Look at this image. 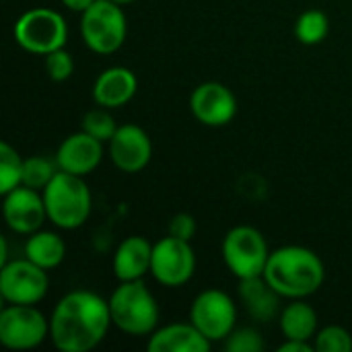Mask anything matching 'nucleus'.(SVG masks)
<instances>
[{
  "mask_svg": "<svg viewBox=\"0 0 352 352\" xmlns=\"http://www.w3.org/2000/svg\"><path fill=\"white\" fill-rule=\"evenodd\" d=\"M111 322L109 301L101 295L78 289L66 293L50 318V338L62 352H89L103 342Z\"/></svg>",
  "mask_w": 352,
  "mask_h": 352,
  "instance_id": "obj_1",
  "label": "nucleus"
},
{
  "mask_svg": "<svg viewBox=\"0 0 352 352\" xmlns=\"http://www.w3.org/2000/svg\"><path fill=\"white\" fill-rule=\"evenodd\" d=\"M50 336V320L35 305H10L0 311V344L8 351H31Z\"/></svg>",
  "mask_w": 352,
  "mask_h": 352,
  "instance_id": "obj_8",
  "label": "nucleus"
},
{
  "mask_svg": "<svg viewBox=\"0 0 352 352\" xmlns=\"http://www.w3.org/2000/svg\"><path fill=\"white\" fill-rule=\"evenodd\" d=\"M196 272V254L192 241H184L177 237H163L153 243V262L151 274L153 278L169 289L184 287Z\"/></svg>",
  "mask_w": 352,
  "mask_h": 352,
  "instance_id": "obj_11",
  "label": "nucleus"
},
{
  "mask_svg": "<svg viewBox=\"0 0 352 352\" xmlns=\"http://www.w3.org/2000/svg\"><path fill=\"white\" fill-rule=\"evenodd\" d=\"M101 161H103V142L93 138L85 130L66 136L56 153L58 169L80 177L93 173Z\"/></svg>",
  "mask_w": 352,
  "mask_h": 352,
  "instance_id": "obj_15",
  "label": "nucleus"
},
{
  "mask_svg": "<svg viewBox=\"0 0 352 352\" xmlns=\"http://www.w3.org/2000/svg\"><path fill=\"white\" fill-rule=\"evenodd\" d=\"M41 194H43L47 219L56 227L74 231L89 221L93 208V196L85 177L58 171Z\"/></svg>",
  "mask_w": 352,
  "mask_h": 352,
  "instance_id": "obj_4",
  "label": "nucleus"
},
{
  "mask_svg": "<svg viewBox=\"0 0 352 352\" xmlns=\"http://www.w3.org/2000/svg\"><path fill=\"white\" fill-rule=\"evenodd\" d=\"M25 159L8 142H0V194H8L23 182Z\"/></svg>",
  "mask_w": 352,
  "mask_h": 352,
  "instance_id": "obj_23",
  "label": "nucleus"
},
{
  "mask_svg": "<svg viewBox=\"0 0 352 352\" xmlns=\"http://www.w3.org/2000/svg\"><path fill=\"white\" fill-rule=\"evenodd\" d=\"M223 262L237 280L264 276L270 248L262 231L250 225H237L223 239Z\"/></svg>",
  "mask_w": 352,
  "mask_h": 352,
  "instance_id": "obj_6",
  "label": "nucleus"
},
{
  "mask_svg": "<svg viewBox=\"0 0 352 352\" xmlns=\"http://www.w3.org/2000/svg\"><path fill=\"white\" fill-rule=\"evenodd\" d=\"M118 128L120 126L116 124L111 109L101 107V105L89 109L80 120V130H85L87 134H91L93 138H97L101 142H109L113 138V134L118 132Z\"/></svg>",
  "mask_w": 352,
  "mask_h": 352,
  "instance_id": "obj_24",
  "label": "nucleus"
},
{
  "mask_svg": "<svg viewBox=\"0 0 352 352\" xmlns=\"http://www.w3.org/2000/svg\"><path fill=\"white\" fill-rule=\"evenodd\" d=\"M80 35L91 52L101 56L116 54L128 35V19L122 4L95 0L85 12H80Z\"/></svg>",
  "mask_w": 352,
  "mask_h": 352,
  "instance_id": "obj_5",
  "label": "nucleus"
},
{
  "mask_svg": "<svg viewBox=\"0 0 352 352\" xmlns=\"http://www.w3.org/2000/svg\"><path fill=\"white\" fill-rule=\"evenodd\" d=\"M190 322L210 342H223L237 328V305L229 293L221 289H206L192 301Z\"/></svg>",
  "mask_w": 352,
  "mask_h": 352,
  "instance_id": "obj_9",
  "label": "nucleus"
},
{
  "mask_svg": "<svg viewBox=\"0 0 352 352\" xmlns=\"http://www.w3.org/2000/svg\"><path fill=\"white\" fill-rule=\"evenodd\" d=\"M50 289L47 270L31 260L4 262L0 270V295L10 305H37Z\"/></svg>",
  "mask_w": 352,
  "mask_h": 352,
  "instance_id": "obj_10",
  "label": "nucleus"
},
{
  "mask_svg": "<svg viewBox=\"0 0 352 352\" xmlns=\"http://www.w3.org/2000/svg\"><path fill=\"white\" fill-rule=\"evenodd\" d=\"M14 41L29 54L47 56L62 50L68 41V25L64 16L45 6L23 12L12 27Z\"/></svg>",
  "mask_w": 352,
  "mask_h": 352,
  "instance_id": "obj_7",
  "label": "nucleus"
},
{
  "mask_svg": "<svg viewBox=\"0 0 352 352\" xmlns=\"http://www.w3.org/2000/svg\"><path fill=\"white\" fill-rule=\"evenodd\" d=\"M196 231H198V223L190 212H177L169 221V227H167V235L184 239V241H192Z\"/></svg>",
  "mask_w": 352,
  "mask_h": 352,
  "instance_id": "obj_29",
  "label": "nucleus"
},
{
  "mask_svg": "<svg viewBox=\"0 0 352 352\" xmlns=\"http://www.w3.org/2000/svg\"><path fill=\"white\" fill-rule=\"evenodd\" d=\"M212 342L192 324H167L157 328L146 349L148 352H208Z\"/></svg>",
  "mask_w": 352,
  "mask_h": 352,
  "instance_id": "obj_18",
  "label": "nucleus"
},
{
  "mask_svg": "<svg viewBox=\"0 0 352 352\" xmlns=\"http://www.w3.org/2000/svg\"><path fill=\"white\" fill-rule=\"evenodd\" d=\"M190 111L200 124L208 128H223L233 122L237 113V99L227 85L206 80L192 91Z\"/></svg>",
  "mask_w": 352,
  "mask_h": 352,
  "instance_id": "obj_12",
  "label": "nucleus"
},
{
  "mask_svg": "<svg viewBox=\"0 0 352 352\" xmlns=\"http://www.w3.org/2000/svg\"><path fill=\"white\" fill-rule=\"evenodd\" d=\"M2 212L8 229L19 235H31L39 231L47 219L43 194L27 186H19L4 194Z\"/></svg>",
  "mask_w": 352,
  "mask_h": 352,
  "instance_id": "obj_14",
  "label": "nucleus"
},
{
  "mask_svg": "<svg viewBox=\"0 0 352 352\" xmlns=\"http://www.w3.org/2000/svg\"><path fill=\"white\" fill-rule=\"evenodd\" d=\"M330 33V19L324 10L311 8L299 14L295 23V37L303 45H318Z\"/></svg>",
  "mask_w": 352,
  "mask_h": 352,
  "instance_id": "obj_22",
  "label": "nucleus"
},
{
  "mask_svg": "<svg viewBox=\"0 0 352 352\" xmlns=\"http://www.w3.org/2000/svg\"><path fill=\"white\" fill-rule=\"evenodd\" d=\"M68 10H72V12H85L95 0H60Z\"/></svg>",
  "mask_w": 352,
  "mask_h": 352,
  "instance_id": "obj_31",
  "label": "nucleus"
},
{
  "mask_svg": "<svg viewBox=\"0 0 352 352\" xmlns=\"http://www.w3.org/2000/svg\"><path fill=\"white\" fill-rule=\"evenodd\" d=\"M264 278L285 299H307L322 289L326 268L314 250L303 245H285L270 252Z\"/></svg>",
  "mask_w": 352,
  "mask_h": 352,
  "instance_id": "obj_2",
  "label": "nucleus"
},
{
  "mask_svg": "<svg viewBox=\"0 0 352 352\" xmlns=\"http://www.w3.org/2000/svg\"><path fill=\"white\" fill-rule=\"evenodd\" d=\"M278 326L285 340L314 342L318 334V311L305 299H293V303L283 307Z\"/></svg>",
  "mask_w": 352,
  "mask_h": 352,
  "instance_id": "obj_20",
  "label": "nucleus"
},
{
  "mask_svg": "<svg viewBox=\"0 0 352 352\" xmlns=\"http://www.w3.org/2000/svg\"><path fill=\"white\" fill-rule=\"evenodd\" d=\"M111 2H118V4H132V2H136V0H111Z\"/></svg>",
  "mask_w": 352,
  "mask_h": 352,
  "instance_id": "obj_32",
  "label": "nucleus"
},
{
  "mask_svg": "<svg viewBox=\"0 0 352 352\" xmlns=\"http://www.w3.org/2000/svg\"><path fill=\"white\" fill-rule=\"evenodd\" d=\"M153 243L142 235L126 237L113 254V276L120 283L142 280L151 272Z\"/></svg>",
  "mask_w": 352,
  "mask_h": 352,
  "instance_id": "obj_17",
  "label": "nucleus"
},
{
  "mask_svg": "<svg viewBox=\"0 0 352 352\" xmlns=\"http://www.w3.org/2000/svg\"><path fill=\"white\" fill-rule=\"evenodd\" d=\"M43 70L54 82H64L74 72V58L62 47L43 56Z\"/></svg>",
  "mask_w": 352,
  "mask_h": 352,
  "instance_id": "obj_28",
  "label": "nucleus"
},
{
  "mask_svg": "<svg viewBox=\"0 0 352 352\" xmlns=\"http://www.w3.org/2000/svg\"><path fill=\"white\" fill-rule=\"evenodd\" d=\"M107 153L116 169L122 173H138L153 159V140L144 128L124 124L107 142Z\"/></svg>",
  "mask_w": 352,
  "mask_h": 352,
  "instance_id": "obj_13",
  "label": "nucleus"
},
{
  "mask_svg": "<svg viewBox=\"0 0 352 352\" xmlns=\"http://www.w3.org/2000/svg\"><path fill=\"white\" fill-rule=\"evenodd\" d=\"M58 171H60L58 163H52L45 157H29L23 163V182H21V186L43 192V188L54 179V175Z\"/></svg>",
  "mask_w": 352,
  "mask_h": 352,
  "instance_id": "obj_25",
  "label": "nucleus"
},
{
  "mask_svg": "<svg viewBox=\"0 0 352 352\" xmlns=\"http://www.w3.org/2000/svg\"><path fill=\"white\" fill-rule=\"evenodd\" d=\"M113 326L128 336H151L161 320L155 295L142 280H126L109 295Z\"/></svg>",
  "mask_w": 352,
  "mask_h": 352,
  "instance_id": "obj_3",
  "label": "nucleus"
},
{
  "mask_svg": "<svg viewBox=\"0 0 352 352\" xmlns=\"http://www.w3.org/2000/svg\"><path fill=\"white\" fill-rule=\"evenodd\" d=\"M318 352H352V334L342 326H326L314 338Z\"/></svg>",
  "mask_w": 352,
  "mask_h": 352,
  "instance_id": "obj_26",
  "label": "nucleus"
},
{
  "mask_svg": "<svg viewBox=\"0 0 352 352\" xmlns=\"http://www.w3.org/2000/svg\"><path fill=\"white\" fill-rule=\"evenodd\" d=\"M316 346L314 342H303V340H285L280 346H278V352H314Z\"/></svg>",
  "mask_w": 352,
  "mask_h": 352,
  "instance_id": "obj_30",
  "label": "nucleus"
},
{
  "mask_svg": "<svg viewBox=\"0 0 352 352\" xmlns=\"http://www.w3.org/2000/svg\"><path fill=\"white\" fill-rule=\"evenodd\" d=\"M239 299L256 322H270L278 314L280 295L266 283L264 276L239 280Z\"/></svg>",
  "mask_w": 352,
  "mask_h": 352,
  "instance_id": "obj_19",
  "label": "nucleus"
},
{
  "mask_svg": "<svg viewBox=\"0 0 352 352\" xmlns=\"http://www.w3.org/2000/svg\"><path fill=\"white\" fill-rule=\"evenodd\" d=\"M25 258L43 270L58 268L66 258V241L54 231H35L25 243Z\"/></svg>",
  "mask_w": 352,
  "mask_h": 352,
  "instance_id": "obj_21",
  "label": "nucleus"
},
{
  "mask_svg": "<svg viewBox=\"0 0 352 352\" xmlns=\"http://www.w3.org/2000/svg\"><path fill=\"white\" fill-rule=\"evenodd\" d=\"M138 91L136 74L126 66L105 68L93 82V101L95 105L118 109L128 105Z\"/></svg>",
  "mask_w": 352,
  "mask_h": 352,
  "instance_id": "obj_16",
  "label": "nucleus"
},
{
  "mask_svg": "<svg viewBox=\"0 0 352 352\" xmlns=\"http://www.w3.org/2000/svg\"><path fill=\"white\" fill-rule=\"evenodd\" d=\"M223 344L229 352H262L266 349V342L256 328H235Z\"/></svg>",
  "mask_w": 352,
  "mask_h": 352,
  "instance_id": "obj_27",
  "label": "nucleus"
}]
</instances>
